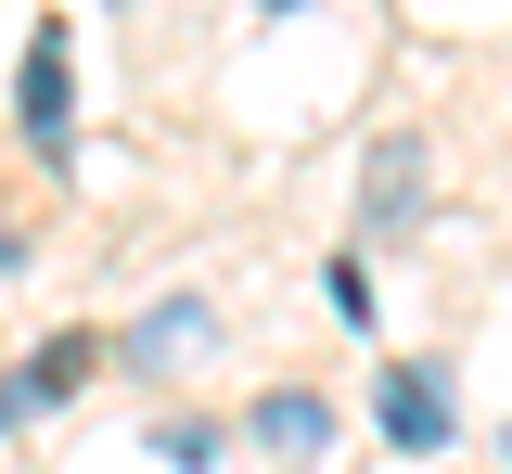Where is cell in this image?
Masks as SVG:
<instances>
[{"mask_svg":"<svg viewBox=\"0 0 512 474\" xmlns=\"http://www.w3.org/2000/svg\"><path fill=\"white\" fill-rule=\"evenodd\" d=\"M154 449H167V462H180V474H205V462H218V423H167Z\"/></svg>","mask_w":512,"mask_h":474,"instance_id":"8","label":"cell"},{"mask_svg":"<svg viewBox=\"0 0 512 474\" xmlns=\"http://www.w3.org/2000/svg\"><path fill=\"white\" fill-rule=\"evenodd\" d=\"M13 116H26V141H39V154H64V129H77V65H64V26H39V39H26V90H13Z\"/></svg>","mask_w":512,"mask_h":474,"instance_id":"3","label":"cell"},{"mask_svg":"<svg viewBox=\"0 0 512 474\" xmlns=\"http://www.w3.org/2000/svg\"><path fill=\"white\" fill-rule=\"evenodd\" d=\"M384 436H397V449H410V462H436V449H448V436H461V410H448V385H436V372H423V359H397V372H384Z\"/></svg>","mask_w":512,"mask_h":474,"instance_id":"2","label":"cell"},{"mask_svg":"<svg viewBox=\"0 0 512 474\" xmlns=\"http://www.w3.org/2000/svg\"><path fill=\"white\" fill-rule=\"evenodd\" d=\"M13 257H26V244H13V231H0V270H13Z\"/></svg>","mask_w":512,"mask_h":474,"instance_id":"9","label":"cell"},{"mask_svg":"<svg viewBox=\"0 0 512 474\" xmlns=\"http://www.w3.org/2000/svg\"><path fill=\"white\" fill-rule=\"evenodd\" d=\"M256 449H269V462H320V449H333V410H320L308 385H282V398H256Z\"/></svg>","mask_w":512,"mask_h":474,"instance_id":"4","label":"cell"},{"mask_svg":"<svg viewBox=\"0 0 512 474\" xmlns=\"http://www.w3.org/2000/svg\"><path fill=\"white\" fill-rule=\"evenodd\" d=\"M333 321H346V334H372V270H359V257H333Z\"/></svg>","mask_w":512,"mask_h":474,"instance_id":"7","label":"cell"},{"mask_svg":"<svg viewBox=\"0 0 512 474\" xmlns=\"http://www.w3.org/2000/svg\"><path fill=\"white\" fill-rule=\"evenodd\" d=\"M256 13H295V0H256Z\"/></svg>","mask_w":512,"mask_h":474,"instance_id":"10","label":"cell"},{"mask_svg":"<svg viewBox=\"0 0 512 474\" xmlns=\"http://www.w3.org/2000/svg\"><path fill=\"white\" fill-rule=\"evenodd\" d=\"M205 346H218V321H205L192 295H167V308L128 334V359H141V372H167V359H205Z\"/></svg>","mask_w":512,"mask_h":474,"instance_id":"6","label":"cell"},{"mask_svg":"<svg viewBox=\"0 0 512 474\" xmlns=\"http://www.w3.org/2000/svg\"><path fill=\"white\" fill-rule=\"evenodd\" d=\"M77 372H90V334H64V346H39V359H26V372L0 385V423H26V410H52L64 385H77Z\"/></svg>","mask_w":512,"mask_h":474,"instance_id":"5","label":"cell"},{"mask_svg":"<svg viewBox=\"0 0 512 474\" xmlns=\"http://www.w3.org/2000/svg\"><path fill=\"white\" fill-rule=\"evenodd\" d=\"M423 218H436V154H423V129H384L359 154V231L372 244H410Z\"/></svg>","mask_w":512,"mask_h":474,"instance_id":"1","label":"cell"}]
</instances>
